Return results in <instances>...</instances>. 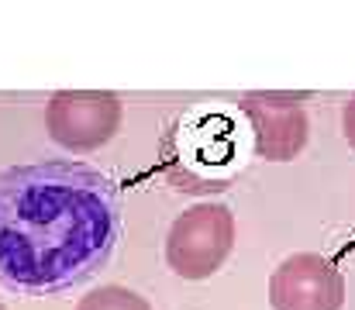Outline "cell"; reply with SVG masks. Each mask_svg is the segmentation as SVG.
Instances as JSON below:
<instances>
[{
    "label": "cell",
    "mask_w": 355,
    "mask_h": 310,
    "mask_svg": "<svg viewBox=\"0 0 355 310\" xmlns=\"http://www.w3.org/2000/svg\"><path fill=\"white\" fill-rule=\"evenodd\" d=\"M76 310H152V304L141 297V293H135V290H128V286H101V290H90Z\"/></svg>",
    "instance_id": "52a82bcc"
},
{
    "label": "cell",
    "mask_w": 355,
    "mask_h": 310,
    "mask_svg": "<svg viewBox=\"0 0 355 310\" xmlns=\"http://www.w3.org/2000/svg\"><path fill=\"white\" fill-rule=\"evenodd\" d=\"M342 135H345V141L355 148V97L342 107Z\"/></svg>",
    "instance_id": "ba28073f"
},
{
    "label": "cell",
    "mask_w": 355,
    "mask_h": 310,
    "mask_svg": "<svg viewBox=\"0 0 355 310\" xmlns=\"http://www.w3.org/2000/svg\"><path fill=\"white\" fill-rule=\"evenodd\" d=\"M121 231L118 187L83 162L0 173V286L24 297L73 290L107 266Z\"/></svg>",
    "instance_id": "6da1fadb"
},
{
    "label": "cell",
    "mask_w": 355,
    "mask_h": 310,
    "mask_svg": "<svg viewBox=\"0 0 355 310\" xmlns=\"http://www.w3.org/2000/svg\"><path fill=\"white\" fill-rule=\"evenodd\" d=\"M0 310H7V307H3V304H0Z\"/></svg>",
    "instance_id": "9c48e42d"
},
{
    "label": "cell",
    "mask_w": 355,
    "mask_h": 310,
    "mask_svg": "<svg viewBox=\"0 0 355 310\" xmlns=\"http://www.w3.org/2000/svg\"><path fill=\"white\" fill-rule=\"evenodd\" d=\"M272 310H342L345 276L321 252H293L269 276Z\"/></svg>",
    "instance_id": "277c9868"
},
{
    "label": "cell",
    "mask_w": 355,
    "mask_h": 310,
    "mask_svg": "<svg viewBox=\"0 0 355 310\" xmlns=\"http://www.w3.org/2000/svg\"><path fill=\"white\" fill-rule=\"evenodd\" d=\"M124 107L107 90H59L45 107L49 138L76 155L104 148L121 128Z\"/></svg>",
    "instance_id": "3957f363"
},
{
    "label": "cell",
    "mask_w": 355,
    "mask_h": 310,
    "mask_svg": "<svg viewBox=\"0 0 355 310\" xmlns=\"http://www.w3.org/2000/svg\"><path fill=\"white\" fill-rule=\"evenodd\" d=\"M180 159L211 183V190H225V173L235 162V135L228 117H197L180 124Z\"/></svg>",
    "instance_id": "8992f818"
},
{
    "label": "cell",
    "mask_w": 355,
    "mask_h": 310,
    "mask_svg": "<svg viewBox=\"0 0 355 310\" xmlns=\"http://www.w3.org/2000/svg\"><path fill=\"white\" fill-rule=\"evenodd\" d=\"M311 94H276V90H259L241 97V114L252 124L255 152L266 162H290L304 152L311 121L304 114L300 101Z\"/></svg>",
    "instance_id": "5b68a950"
},
{
    "label": "cell",
    "mask_w": 355,
    "mask_h": 310,
    "mask_svg": "<svg viewBox=\"0 0 355 310\" xmlns=\"http://www.w3.org/2000/svg\"><path fill=\"white\" fill-rule=\"evenodd\" d=\"M235 248V214L225 204H193L166 234V266L190 283L211 279Z\"/></svg>",
    "instance_id": "7a4b0ae2"
}]
</instances>
